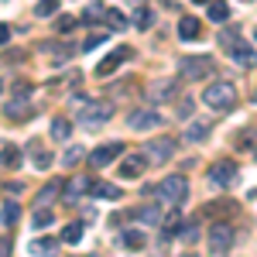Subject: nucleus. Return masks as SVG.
Instances as JSON below:
<instances>
[{"instance_id":"obj_36","label":"nucleus","mask_w":257,"mask_h":257,"mask_svg":"<svg viewBox=\"0 0 257 257\" xmlns=\"http://www.w3.org/2000/svg\"><path fill=\"white\" fill-rule=\"evenodd\" d=\"M106 38H110L106 31H96V35H89V38L82 41V52H93V48H96V45H103Z\"/></svg>"},{"instance_id":"obj_31","label":"nucleus","mask_w":257,"mask_h":257,"mask_svg":"<svg viewBox=\"0 0 257 257\" xmlns=\"http://www.w3.org/2000/svg\"><path fill=\"white\" fill-rule=\"evenodd\" d=\"M161 226H165V233H168V237H175V233H182L185 219L178 216V213H172V216H165V223H161Z\"/></svg>"},{"instance_id":"obj_34","label":"nucleus","mask_w":257,"mask_h":257,"mask_svg":"<svg viewBox=\"0 0 257 257\" xmlns=\"http://www.w3.org/2000/svg\"><path fill=\"white\" fill-rule=\"evenodd\" d=\"M134 24H138L141 31H148V28L155 24V14H151L148 7H138V18H134Z\"/></svg>"},{"instance_id":"obj_12","label":"nucleus","mask_w":257,"mask_h":257,"mask_svg":"<svg viewBox=\"0 0 257 257\" xmlns=\"http://www.w3.org/2000/svg\"><path fill=\"white\" fill-rule=\"evenodd\" d=\"M209 182H213L216 189H230V185L237 182V165H233V161H216V165L209 168Z\"/></svg>"},{"instance_id":"obj_23","label":"nucleus","mask_w":257,"mask_h":257,"mask_svg":"<svg viewBox=\"0 0 257 257\" xmlns=\"http://www.w3.org/2000/svg\"><path fill=\"white\" fill-rule=\"evenodd\" d=\"M93 199H123V192L117 185H110V182H96L93 185Z\"/></svg>"},{"instance_id":"obj_7","label":"nucleus","mask_w":257,"mask_h":257,"mask_svg":"<svg viewBox=\"0 0 257 257\" xmlns=\"http://www.w3.org/2000/svg\"><path fill=\"white\" fill-rule=\"evenodd\" d=\"M175 138H155V141H148L144 144V158L151 161V165H165V161L175 155Z\"/></svg>"},{"instance_id":"obj_9","label":"nucleus","mask_w":257,"mask_h":257,"mask_svg":"<svg viewBox=\"0 0 257 257\" xmlns=\"http://www.w3.org/2000/svg\"><path fill=\"white\" fill-rule=\"evenodd\" d=\"M151 161L144 158V151L141 155H123L117 165V178H123V182H134V178H141V172L148 168Z\"/></svg>"},{"instance_id":"obj_41","label":"nucleus","mask_w":257,"mask_h":257,"mask_svg":"<svg viewBox=\"0 0 257 257\" xmlns=\"http://www.w3.org/2000/svg\"><path fill=\"white\" fill-rule=\"evenodd\" d=\"M4 192H7V196H18V192H24V185H21V182H7Z\"/></svg>"},{"instance_id":"obj_2","label":"nucleus","mask_w":257,"mask_h":257,"mask_svg":"<svg viewBox=\"0 0 257 257\" xmlns=\"http://www.w3.org/2000/svg\"><path fill=\"white\" fill-rule=\"evenodd\" d=\"M202 103L209 106V110H230L233 103H237V86L233 82H209L206 89H202Z\"/></svg>"},{"instance_id":"obj_4","label":"nucleus","mask_w":257,"mask_h":257,"mask_svg":"<svg viewBox=\"0 0 257 257\" xmlns=\"http://www.w3.org/2000/svg\"><path fill=\"white\" fill-rule=\"evenodd\" d=\"M110 117H113V103H110V99H93V103H86L79 110V123L89 127V131H93V127H103Z\"/></svg>"},{"instance_id":"obj_20","label":"nucleus","mask_w":257,"mask_h":257,"mask_svg":"<svg viewBox=\"0 0 257 257\" xmlns=\"http://www.w3.org/2000/svg\"><path fill=\"white\" fill-rule=\"evenodd\" d=\"M62 192H65V182H62V178H52V182H48V185L38 192V199H35V202H38V206H48V202H52L55 196H62Z\"/></svg>"},{"instance_id":"obj_1","label":"nucleus","mask_w":257,"mask_h":257,"mask_svg":"<svg viewBox=\"0 0 257 257\" xmlns=\"http://www.w3.org/2000/svg\"><path fill=\"white\" fill-rule=\"evenodd\" d=\"M148 196H155V202H161V206H182L189 196V182H185V175H168L155 189H148Z\"/></svg>"},{"instance_id":"obj_38","label":"nucleus","mask_w":257,"mask_h":257,"mask_svg":"<svg viewBox=\"0 0 257 257\" xmlns=\"http://www.w3.org/2000/svg\"><path fill=\"white\" fill-rule=\"evenodd\" d=\"M196 226H199V223H185V226H182V240H185V243H192V240L199 237Z\"/></svg>"},{"instance_id":"obj_14","label":"nucleus","mask_w":257,"mask_h":257,"mask_svg":"<svg viewBox=\"0 0 257 257\" xmlns=\"http://www.w3.org/2000/svg\"><path fill=\"white\" fill-rule=\"evenodd\" d=\"M28 96H18V99H7L4 103V117L14 120V123H24V120H31V106L24 103Z\"/></svg>"},{"instance_id":"obj_3","label":"nucleus","mask_w":257,"mask_h":257,"mask_svg":"<svg viewBox=\"0 0 257 257\" xmlns=\"http://www.w3.org/2000/svg\"><path fill=\"white\" fill-rule=\"evenodd\" d=\"M178 76L189 82L206 79V76H213V59L209 55H185V59H178Z\"/></svg>"},{"instance_id":"obj_35","label":"nucleus","mask_w":257,"mask_h":257,"mask_svg":"<svg viewBox=\"0 0 257 257\" xmlns=\"http://www.w3.org/2000/svg\"><path fill=\"white\" fill-rule=\"evenodd\" d=\"M31 223H35V226H38V230H45V226H48V223H52V213H48V209H45V206H38V209H35V216H31Z\"/></svg>"},{"instance_id":"obj_21","label":"nucleus","mask_w":257,"mask_h":257,"mask_svg":"<svg viewBox=\"0 0 257 257\" xmlns=\"http://www.w3.org/2000/svg\"><path fill=\"white\" fill-rule=\"evenodd\" d=\"M237 213V202L233 199H226V202H209L206 206V216H213V219H226V216H233Z\"/></svg>"},{"instance_id":"obj_16","label":"nucleus","mask_w":257,"mask_h":257,"mask_svg":"<svg viewBox=\"0 0 257 257\" xmlns=\"http://www.w3.org/2000/svg\"><path fill=\"white\" fill-rule=\"evenodd\" d=\"M28 155H31V165H35L38 172H48V168H52V151L41 148V141H31V144H28Z\"/></svg>"},{"instance_id":"obj_10","label":"nucleus","mask_w":257,"mask_h":257,"mask_svg":"<svg viewBox=\"0 0 257 257\" xmlns=\"http://www.w3.org/2000/svg\"><path fill=\"white\" fill-rule=\"evenodd\" d=\"M144 96H148V103H168L178 96V79H155L144 89Z\"/></svg>"},{"instance_id":"obj_15","label":"nucleus","mask_w":257,"mask_h":257,"mask_svg":"<svg viewBox=\"0 0 257 257\" xmlns=\"http://www.w3.org/2000/svg\"><path fill=\"white\" fill-rule=\"evenodd\" d=\"M226 52H230V59L237 62V65H243V69H250V65L257 62V52L250 48V45H247V41H240V38L233 41V45H230Z\"/></svg>"},{"instance_id":"obj_37","label":"nucleus","mask_w":257,"mask_h":257,"mask_svg":"<svg viewBox=\"0 0 257 257\" xmlns=\"http://www.w3.org/2000/svg\"><path fill=\"white\" fill-rule=\"evenodd\" d=\"M72 28H76V18H55V31H59V35L72 31Z\"/></svg>"},{"instance_id":"obj_17","label":"nucleus","mask_w":257,"mask_h":257,"mask_svg":"<svg viewBox=\"0 0 257 257\" xmlns=\"http://www.w3.org/2000/svg\"><path fill=\"white\" fill-rule=\"evenodd\" d=\"M178 38L182 41H196V38H202V21L199 18H178Z\"/></svg>"},{"instance_id":"obj_33","label":"nucleus","mask_w":257,"mask_h":257,"mask_svg":"<svg viewBox=\"0 0 257 257\" xmlns=\"http://www.w3.org/2000/svg\"><path fill=\"white\" fill-rule=\"evenodd\" d=\"M144 243H148V240H144L141 230H127V233H123V247H131V250H141Z\"/></svg>"},{"instance_id":"obj_19","label":"nucleus","mask_w":257,"mask_h":257,"mask_svg":"<svg viewBox=\"0 0 257 257\" xmlns=\"http://www.w3.org/2000/svg\"><path fill=\"white\" fill-rule=\"evenodd\" d=\"M106 14H110V7H106V4H99V0H93V4H86L82 21H86V24H99V21H106Z\"/></svg>"},{"instance_id":"obj_24","label":"nucleus","mask_w":257,"mask_h":257,"mask_svg":"<svg viewBox=\"0 0 257 257\" xmlns=\"http://www.w3.org/2000/svg\"><path fill=\"white\" fill-rule=\"evenodd\" d=\"M134 216H138L141 223H148V226H158V223H165V219H161V213H158V206H141Z\"/></svg>"},{"instance_id":"obj_42","label":"nucleus","mask_w":257,"mask_h":257,"mask_svg":"<svg viewBox=\"0 0 257 257\" xmlns=\"http://www.w3.org/2000/svg\"><path fill=\"white\" fill-rule=\"evenodd\" d=\"M0 41H4V45L11 41V24H4V28H0Z\"/></svg>"},{"instance_id":"obj_18","label":"nucleus","mask_w":257,"mask_h":257,"mask_svg":"<svg viewBox=\"0 0 257 257\" xmlns=\"http://www.w3.org/2000/svg\"><path fill=\"white\" fill-rule=\"evenodd\" d=\"M18 216H21V209H18V202L4 192V202H0V223H4V230L11 233L14 230V223H18Z\"/></svg>"},{"instance_id":"obj_26","label":"nucleus","mask_w":257,"mask_h":257,"mask_svg":"<svg viewBox=\"0 0 257 257\" xmlns=\"http://www.w3.org/2000/svg\"><path fill=\"white\" fill-rule=\"evenodd\" d=\"M206 134H209V123H206V120H199V123H192V127H185V141H189V144L202 141Z\"/></svg>"},{"instance_id":"obj_45","label":"nucleus","mask_w":257,"mask_h":257,"mask_svg":"<svg viewBox=\"0 0 257 257\" xmlns=\"http://www.w3.org/2000/svg\"><path fill=\"white\" fill-rule=\"evenodd\" d=\"M254 103H257V93H254Z\"/></svg>"},{"instance_id":"obj_22","label":"nucleus","mask_w":257,"mask_h":257,"mask_svg":"<svg viewBox=\"0 0 257 257\" xmlns=\"http://www.w3.org/2000/svg\"><path fill=\"white\" fill-rule=\"evenodd\" d=\"M52 138L55 141H69L72 138V120L69 117H55L52 120Z\"/></svg>"},{"instance_id":"obj_30","label":"nucleus","mask_w":257,"mask_h":257,"mask_svg":"<svg viewBox=\"0 0 257 257\" xmlns=\"http://www.w3.org/2000/svg\"><path fill=\"white\" fill-rule=\"evenodd\" d=\"M59 11V0H38L35 4V18H55Z\"/></svg>"},{"instance_id":"obj_32","label":"nucleus","mask_w":257,"mask_h":257,"mask_svg":"<svg viewBox=\"0 0 257 257\" xmlns=\"http://www.w3.org/2000/svg\"><path fill=\"white\" fill-rule=\"evenodd\" d=\"M106 24H110L113 31H123V28H127V14H123V11H117V7H110V14H106Z\"/></svg>"},{"instance_id":"obj_25","label":"nucleus","mask_w":257,"mask_h":257,"mask_svg":"<svg viewBox=\"0 0 257 257\" xmlns=\"http://www.w3.org/2000/svg\"><path fill=\"white\" fill-rule=\"evenodd\" d=\"M21 165V151L14 144H4V172H18Z\"/></svg>"},{"instance_id":"obj_40","label":"nucleus","mask_w":257,"mask_h":257,"mask_svg":"<svg viewBox=\"0 0 257 257\" xmlns=\"http://www.w3.org/2000/svg\"><path fill=\"white\" fill-rule=\"evenodd\" d=\"M178 117H182V120L192 117V103H189V99H182V103H178Z\"/></svg>"},{"instance_id":"obj_43","label":"nucleus","mask_w":257,"mask_h":257,"mask_svg":"<svg viewBox=\"0 0 257 257\" xmlns=\"http://www.w3.org/2000/svg\"><path fill=\"white\" fill-rule=\"evenodd\" d=\"M192 4H213V0H192Z\"/></svg>"},{"instance_id":"obj_11","label":"nucleus","mask_w":257,"mask_h":257,"mask_svg":"<svg viewBox=\"0 0 257 257\" xmlns=\"http://www.w3.org/2000/svg\"><path fill=\"white\" fill-rule=\"evenodd\" d=\"M93 185H96V178H89V175H76V178H69V185H65L62 199H65V202H79V199L93 196Z\"/></svg>"},{"instance_id":"obj_8","label":"nucleus","mask_w":257,"mask_h":257,"mask_svg":"<svg viewBox=\"0 0 257 257\" xmlns=\"http://www.w3.org/2000/svg\"><path fill=\"white\" fill-rule=\"evenodd\" d=\"M161 123H165V117L155 113V103H151V106H144V110H134V113L127 117V127H131V131H138V134L155 131V127H161Z\"/></svg>"},{"instance_id":"obj_13","label":"nucleus","mask_w":257,"mask_h":257,"mask_svg":"<svg viewBox=\"0 0 257 257\" xmlns=\"http://www.w3.org/2000/svg\"><path fill=\"white\" fill-rule=\"evenodd\" d=\"M131 55H134V52H131L127 45H123V48H113V52H110V55H106V59L96 65V76H110V72H117V69H120L127 59H131Z\"/></svg>"},{"instance_id":"obj_39","label":"nucleus","mask_w":257,"mask_h":257,"mask_svg":"<svg viewBox=\"0 0 257 257\" xmlns=\"http://www.w3.org/2000/svg\"><path fill=\"white\" fill-rule=\"evenodd\" d=\"M79 158H82V148H76V144H72V148L65 151V158H62V161H65V168H69V165H76Z\"/></svg>"},{"instance_id":"obj_6","label":"nucleus","mask_w":257,"mask_h":257,"mask_svg":"<svg viewBox=\"0 0 257 257\" xmlns=\"http://www.w3.org/2000/svg\"><path fill=\"white\" fill-rule=\"evenodd\" d=\"M117 158H123V144L120 141H106V144H96L86 161H89V168H106V165H113Z\"/></svg>"},{"instance_id":"obj_44","label":"nucleus","mask_w":257,"mask_h":257,"mask_svg":"<svg viewBox=\"0 0 257 257\" xmlns=\"http://www.w3.org/2000/svg\"><path fill=\"white\" fill-rule=\"evenodd\" d=\"M254 45H257V28H254Z\"/></svg>"},{"instance_id":"obj_29","label":"nucleus","mask_w":257,"mask_h":257,"mask_svg":"<svg viewBox=\"0 0 257 257\" xmlns=\"http://www.w3.org/2000/svg\"><path fill=\"white\" fill-rule=\"evenodd\" d=\"M79 240H82V223H69V226L62 230V243L72 247V243H79Z\"/></svg>"},{"instance_id":"obj_28","label":"nucleus","mask_w":257,"mask_h":257,"mask_svg":"<svg viewBox=\"0 0 257 257\" xmlns=\"http://www.w3.org/2000/svg\"><path fill=\"white\" fill-rule=\"evenodd\" d=\"M52 250H59V240H52V237H38L31 243V254H52Z\"/></svg>"},{"instance_id":"obj_27","label":"nucleus","mask_w":257,"mask_h":257,"mask_svg":"<svg viewBox=\"0 0 257 257\" xmlns=\"http://www.w3.org/2000/svg\"><path fill=\"white\" fill-rule=\"evenodd\" d=\"M226 18H230V4H223V0H213V4H209V21L223 24Z\"/></svg>"},{"instance_id":"obj_5","label":"nucleus","mask_w":257,"mask_h":257,"mask_svg":"<svg viewBox=\"0 0 257 257\" xmlns=\"http://www.w3.org/2000/svg\"><path fill=\"white\" fill-rule=\"evenodd\" d=\"M206 243H209V254H226V250L233 247V223H230V219H216V223L209 226Z\"/></svg>"}]
</instances>
